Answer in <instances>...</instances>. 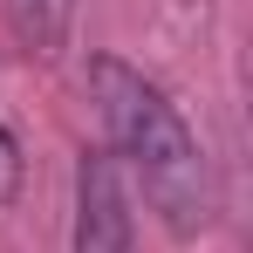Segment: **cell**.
<instances>
[{
  "mask_svg": "<svg viewBox=\"0 0 253 253\" xmlns=\"http://www.w3.org/2000/svg\"><path fill=\"white\" fill-rule=\"evenodd\" d=\"M137 199L110 144H89L76 158V253H137Z\"/></svg>",
  "mask_w": 253,
  "mask_h": 253,
  "instance_id": "7a4b0ae2",
  "label": "cell"
},
{
  "mask_svg": "<svg viewBox=\"0 0 253 253\" xmlns=\"http://www.w3.org/2000/svg\"><path fill=\"white\" fill-rule=\"evenodd\" d=\"M89 89H96V110H103L110 158L144 192V206L158 212L178 240H192L212 219V171H206V151H199L192 124L165 96V83L130 69L124 55H96L89 62Z\"/></svg>",
  "mask_w": 253,
  "mask_h": 253,
  "instance_id": "6da1fadb",
  "label": "cell"
},
{
  "mask_svg": "<svg viewBox=\"0 0 253 253\" xmlns=\"http://www.w3.org/2000/svg\"><path fill=\"white\" fill-rule=\"evenodd\" d=\"M14 192H21V137L0 124V206H14Z\"/></svg>",
  "mask_w": 253,
  "mask_h": 253,
  "instance_id": "277c9868",
  "label": "cell"
},
{
  "mask_svg": "<svg viewBox=\"0 0 253 253\" xmlns=\"http://www.w3.org/2000/svg\"><path fill=\"white\" fill-rule=\"evenodd\" d=\"M69 14H76V0H7V28L28 55H55L69 35Z\"/></svg>",
  "mask_w": 253,
  "mask_h": 253,
  "instance_id": "3957f363",
  "label": "cell"
}]
</instances>
